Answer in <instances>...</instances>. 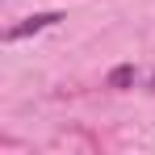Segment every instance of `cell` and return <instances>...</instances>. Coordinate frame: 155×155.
I'll return each instance as SVG.
<instances>
[{
  "label": "cell",
  "instance_id": "6da1fadb",
  "mask_svg": "<svg viewBox=\"0 0 155 155\" xmlns=\"http://www.w3.org/2000/svg\"><path fill=\"white\" fill-rule=\"evenodd\" d=\"M59 21H63V13H34V17H25L21 25H8V29H4V42H21V38H29V34L54 29Z\"/></svg>",
  "mask_w": 155,
  "mask_h": 155
},
{
  "label": "cell",
  "instance_id": "7a4b0ae2",
  "mask_svg": "<svg viewBox=\"0 0 155 155\" xmlns=\"http://www.w3.org/2000/svg\"><path fill=\"white\" fill-rule=\"evenodd\" d=\"M138 80V71H134V63H122V67H113L109 71V88H117V92H126L130 84Z\"/></svg>",
  "mask_w": 155,
  "mask_h": 155
},
{
  "label": "cell",
  "instance_id": "3957f363",
  "mask_svg": "<svg viewBox=\"0 0 155 155\" xmlns=\"http://www.w3.org/2000/svg\"><path fill=\"white\" fill-rule=\"evenodd\" d=\"M151 92H155V76H151Z\"/></svg>",
  "mask_w": 155,
  "mask_h": 155
}]
</instances>
